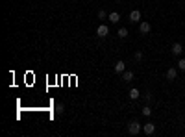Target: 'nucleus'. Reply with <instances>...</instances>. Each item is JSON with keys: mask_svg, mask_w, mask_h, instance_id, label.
Masks as SVG:
<instances>
[{"mask_svg": "<svg viewBox=\"0 0 185 137\" xmlns=\"http://www.w3.org/2000/svg\"><path fill=\"white\" fill-rule=\"evenodd\" d=\"M141 130H143V126H141L137 120H132V122L128 124V132H130V135H137Z\"/></svg>", "mask_w": 185, "mask_h": 137, "instance_id": "1", "label": "nucleus"}, {"mask_svg": "<svg viewBox=\"0 0 185 137\" xmlns=\"http://www.w3.org/2000/svg\"><path fill=\"white\" fill-rule=\"evenodd\" d=\"M108 33H109V28H108L106 24H100V26L96 28V35H98V37H106Z\"/></svg>", "mask_w": 185, "mask_h": 137, "instance_id": "2", "label": "nucleus"}, {"mask_svg": "<svg viewBox=\"0 0 185 137\" xmlns=\"http://www.w3.org/2000/svg\"><path fill=\"white\" fill-rule=\"evenodd\" d=\"M176 78H178V69H174V67H172V69H168V70H167V80L174 82Z\"/></svg>", "mask_w": 185, "mask_h": 137, "instance_id": "3", "label": "nucleus"}, {"mask_svg": "<svg viewBox=\"0 0 185 137\" xmlns=\"http://www.w3.org/2000/svg\"><path fill=\"white\" fill-rule=\"evenodd\" d=\"M143 130H144V134H146V135H152V134L156 132V126H154V122H146V124L143 126Z\"/></svg>", "mask_w": 185, "mask_h": 137, "instance_id": "4", "label": "nucleus"}, {"mask_svg": "<svg viewBox=\"0 0 185 137\" xmlns=\"http://www.w3.org/2000/svg\"><path fill=\"white\" fill-rule=\"evenodd\" d=\"M130 21H132V22H139L141 21V11L133 9L132 13H130Z\"/></svg>", "mask_w": 185, "mask_h": 137, "instance_id": "5", "label": "nucleus"}, {"mask_svg": "<svg viewBox=\"0 0 185 137\" xmlns=\"http://www.w3.org/2000/svg\"><path fill=\"white\" fill-rule=\"evenodd\" d=\"M182 52H183V46L180 45V43H174V45H172V54H174V56H180Z\"/></svg>", "mask_w": 185, "mask_h": 137, "instance_id": "6", "label": "nucleus"}, {"mask_svg": "<svg viewBox=\"0 0 185 137\" xmlns=\"http://www.w3.org/2000/svg\"><path fill=\"white\" fill-rule=\"evenodd\" d=\"M124 69H126V63H124V61H117V63H115V72L122 74Z\"/></svg>", "mask_w": 185, "mask_h": 137, "instance_id": "7", "label": "nucleus"}, {"mask_svg": "<svg viewBox=\"0 0 185 137\" xmlns=\"http://www.w3.org/2000/svg\"><path fill=\"white\" fill-rule=\"evenodd\" d=\"M139 32H141V33H148V32H150V24H148L146 21L141 22V24H139Z\"/></svg>", "mask_w": 185, "mask_h": 137, "instance_id": "8", "label": "nucleus"}, {"mask_svg": "<svg viewBox=\"0 0 185 137\" xmlns=\"http://www.w3.org/2000/svg\"><path fill=\"white\" fill-rule=\"evenodd\" d=\"M122 80L124 82H132L133 80V72H132V70H124V72H122Z\"/></svg>", "mask_w": 185, "mask_h": 137, "instance_id": "9", "label": "nucleus"}, {"mask_svg": "<svg viewBox=\"0 0 185 137\" xmlns=\"http://www.w3.org/2000/svg\"><path fill=\"white\" fill-rule=\"evenodd\" d=\"M139 96H141L139 89H130V98H132V100H137Z\"/></svg>", "mask_w": 185, "mask_h": 137, "instance_id": "10", "label": "nucleus"}, {"mask_svg": "<svg viewBox=\"0 0 185 137\" xmlns=\"http://www.w3.org/2000/svg\"><path fill=\"white\" fill-rule=\"evenodd\" d=\"M108 17H109V21H111V22H119V21H120V15L117 13V11H113V13H109Z\"/></svg>", "mask_w": 185, "mask_h": 137, "instance_id": "11", "label": "nucleus"}, {"mask_svg": "<svg viewBox=\"0 0 185 137\" xmlns=\"http://www.w3.org/2000/svg\"><path fill=\"white\" fill-rule=\"evenodd\" d=\"M117 35H119L120 39H126V37H128V30H126V28H119V32H117Z\"/></svg>", "mask_w": 185, "mask_h": 137, "instance_id": "12", "label": "nucleus"}, {"mask_svg": "<svg viewBox=\"0 0 185 137\" xmlns=\"http://www.w3.org/2000/svg\"><path fill=\"white\" fill-rule=\"evenodd\" d=\"M96 15H98V19H106V17H108V13H106L104 9H98V13H96Z\"/></svg>", "mask_w": 185, "mask_h": 137, "instance_id": "13", "label": "nucleus"}, {"mask_svg": "<svg viewBox=\"0 0 185 137\" xmlns=\"http://www.w3.org/2000/svg\"><path fill=\"white\" fill-rule=\"evenodd\" d=\"M150 113H152V109L148 108V106H144V108H143V115H144V117H148Z\"/></svg>", "mask_w": 185, "mask_h": 137, "instance_id": "14", "label": "nucleus"}, {"mask_svg": "<svg viewBox=\"0 0 185 137\" xmlns=\"http://www.w3.org/2000/svg\"><path fill=\"white\" fill-rule=\"evenodd\" d=\"M178 69L180 70H185V59H180L178 61Z\"/></svg>", "mask_w": 185, "mask_h": 137, "instance_id": "15", "label": "nucleus"}, {"mask_svg": "<svg viewBox=\"0 0 185 137\" xmlns=\"http://www.w3.org/2000/svg\"><path fill=\"white\" fill-rule=\"evenodd\" d=\"M65 111V108H63V104H57L56 106V113H63Z\"/></svg>", "mask_w": 185, "mask_h": 137, "instance_id": "16", "label": "nucleus"}, {"mask_svg": "<svg viewBox=\"0 0 185 137\" xmlns=\"http://www.w3.org/2000/svg\"><path fill=\"white\" fill-rule=\"evenodd\" d=\"M143 59V52H135V61H141Z\"/></svg>", "mask_w": 185, "mask_h": 137, "instance_id": "17", "label": "nucleus"}, {"mask_svg": "<svg viewBox=\"0 0 185 137\" xmlns=\"http://www.w3.org/2000/svg\"><path fill=\"white\" fill-rule=\"evenodd\" d=\"M117 2H122V0H117Z\"/></svg>", "mask_w": 185, "mask_h": 137, "instance_id": "18", "label": "nucleus"}]
</instances>
